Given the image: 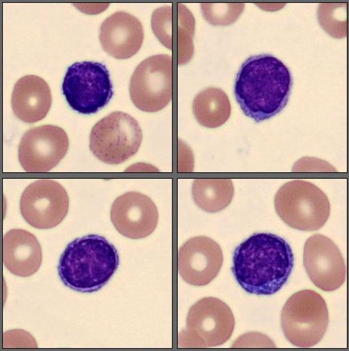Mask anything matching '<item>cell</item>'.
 Instances as JSON below:
<instances>
[{"label":"cell","mask_w":349,"mask_h":351,"mask_svg":"<svg viewBox=\"0 0 349 351\" xmlns=\"http://www.w3.org/2000/svg\"><path fill=\"white\" fill-rule=\"evenodd\" d=\"M126 172L130 173H157L159 171L155 168V167L147 165V164H136L132 165L127 169Z\"/></svg>","instance_id":"d4e9b609"},{"label":"cell","mask_w":349,"mask_h":351,"mask_svg":"<svg viewBox=\"0 0 349 351\" xmlns=\"http://www.w3.org/2000/svg\"><path fill=\"white\" fill-rule=\"evenodd\" d=\"M193 112L199 124L217 128L227 122L231 106L227 94L220 88H210L199 93L194 99Z\"/></svg>","instance_id":"d6986e66"},{"label":"cell","mask_w":349,"mask_h":351,"mask_svg":"<svg viewBox=\"0 0 349 351\" xmlns=\"http://www.w3.org/2000/svg\"><path fill=\"white\" fill-rule=\"evenodd\" d=\"M144 37L141 22L127 12H118L107 19L101 27L102 46L110 56L128 59L139 52Z\"/></svg>","instance_id":"2e32d148"},{"label":"cell","mask_w":349,"mask_h":351,"mask_svg":"<svg viewBox=\"0 0 349 351\" xmlns=\"http://www.w3.org/2000/svg\"><path fill=\"white\" fill-rule=\"evenodd\" d=\"M110 214L116 230L130 239L151 236L159 221L158 210L152 199L138 192L127 193L116 198Z\"/></svg>","instance_id":"9a60e30c"},{"label":"cell","mask_w":349,"mask_h":351,"mask_svg":"<svg viewBox=\"0 0 349 351\" xmlns=\"http://www.w3.org/2000/svg\"><path fill=\"white\" fill-rule=\"evenodd\" d=\"M205 20L213 25H229L235 23L244 8V4H215L201 5Z\"/></svg>","instance_id":"7402d4cb"},{"label":"cell","mask_w":349,"mask_h":351,"mask_svg":"<svg viewBox=\"0 0 349 351\" xmlns=\"http://www.w3.org/2000/svg\"><path fill=\"white\" fill-rule=\"evenodd\" d=\"M318 18L320 25L331 37L341 39L347 36L346 3H322Z\"/></svg>","instance_id":"44dd1931"},{"label":"cell","mask_w":349,"mask_h":351,"mask_svg":"<svg viewBox=\"0 0 349 351\" xmlns=\"http://www.w3.org/2000/svg\"><path fill=\"white\" fill-rule=\"evenodd\" d=\"M69 138L61 128L47 125L32 128L19 145V160L27 173H47L60 162L69 149Z\"/></svg>","instance_id":"8fae6325"},{"label":"cell","mask_w":349,"mask_h":351,"mask_svg":"<svg viewBox=\"0 0 349 351\" xmlns=\"http://www.w3.org/2000/svg\"><path fill=\"white\" fill-rule=\"evenodd\" d=\"M42 262L41 245L31 232L13 229L3 238V263L14 275L29 277L36 274Z\"/></svg>","instance_id":"ac0fdd59"},{"label":"cell","mask_w":349,"mask_h":351,"mask_svg":"<svg viewBox=\"0 0 349 351\" xmlns=\"http://www.w3.org/2000/svg\"><path fill=\"white\" fill-rule=\"evenodd\" d=\"M298 173H337V170L328 162L317 158H305L298 161L293 169Z\"/></svg>","instance_id":"cb8c5ba5"},{"label":"cell","mask_w":349,"mask_h":351,"mask_svg":"<svg viewBox=\"0 0 349 351\" xmlns=\"http://www.w3.org/2000/svg\"><path fill=\"white\" fill-rule=\"evenodd\" d=\"M131 101L140 110L156 112L167 107L173 96V58L158 55L141 62L129 86Z\"/></svg>","instance_id":"9c48e42d"},{"label":"cell","mask_w":349,"mask_h":351,"mask_svg":"<svg viewBox=\"0 0 349 351\" xmlns=\"http://www.w3.org/2000/svg\"><path fill=\"white\" fill-rule=\"evenodd\" d=\"M120 264L118 250L105 238L89 235L77 239L66 247L58 264V274L66 287L81 293L103 289Z\"/></svg>","instance_id":"3957f363"},{"label":"cell","mask_w":349,"mask_h":351,"mask_svg":"<svg viewBox=\"0 0 349 351\" xmlns=\"http://www.w3.org/2000/svg\"><path fill=\"white\" fill-rule=\"evenodd\" d=\"M292 77L276 58L261 55L248 58L237 73L235 95L243 112L257 123L269 120L289 102Z\"/></svg>","instance_id":"7a4b0ae2"},{"label":"cell","mask_w":349,"mask_h":351,"mask_svg":"<svg viewBox=\"0 0 349 351\" xmlns=\"http://www.w3.org/2000/svg\"><path fill=\"white\" fill-rule=\"evenodd\" d=\"M232 348H276L268 337L260 332H247L240 337Z\"/></svg>","instance_id":"603a6c76"},{"label":"cell","mask_w":349,"mask_h":351,"mask_svg":"<svg viewBox=\"0 0 349 351\" xmlns=\"http://www.w3.org/2000/svg\"><path fill=\"white\" fill-rule=\"evenodd\" d=\"M52 100L51 88L44 80L36 75H27L14 86L12 108L16 118L31 124L45 118L51 108Z\"/></svg>","instance_id":"e0dca14e"},{"label":"cell","mask_w":349,"mask_h":351,"mask_svg":"<svg viewBox=\"0 0 349 351\" xmlns=\"http://www.w3.org/2000/svg\"><path fill=\"white\" fill-rule=\"evenodd\" d=\"M274 205L282 221L302 231L322 228L331 212L326 195L313 183L301 180L282 186L275 196Z\"/></svg>","instance_id":"277c9868"},{"label":"cell","mask_w":349,"mask_h":351,"mask_svg":"<svg viewBox=\"0 0 349 351\" xmlns=\"http://www.w3.org/2000/svg\"><path fill=\"white\" fill-rule=\"evenodd\" d=\"M142 138L137 120L127 113L114 112L93 127L90 147L99 160L120 165L138 152Z\"/></svg>","instance_id":"ba28073f"},{"label":"cell","mask_w":349,"mask_h":351,"mask_svg":"<svg viewBox=\"0 0 349 351\" xmlns=\"http://www.w3.org/2000/svg\"><path fill=\"white\" fill-rule=\"evenodd\" d=\"M70 199L64 188L55 180H39L23 192L21 211L25 221L38 229H51L68 215Z\"/></svg>","instance_id":"30bf717a"},{"label":"cell","mask_w":349,"mask_h":351,"mask_svg":"<svg viewBox=\"0 0 349 351\" xmlns=\"http://www.w3.org/2000/svg\"><path fill=\"white\" fill-rule=\"evenodd\" d=\"M62 93L73 110L84 114L96 113L109 104L113 96L107 66L95 62L72 64L65 74Z\"/></svg>","instance_id":"52a82bcc"},{"label":"cell","mask_w":349,"mask_h":351,"mask_svg":"<svg viewBox=\"0 0 349 351\" xmlns=\"http://www.w3.org/2000/svg\"><path fill=\"white\" fill-rule=\"evenodd\" d=\"M235 326L234 315L227 304L218 298H203L190 309L186 328L179 334L178 346H220L230 339Z\"/></svg>","instance_id":"8992f818"},{"label":"cell","mask_w":349,"mask_h":351,"mask_svg":"<svg viewBox=\"0 0 349 351\" xmlns=\"http://www.w3.org/2000/svg\"><path fill=\"white\" fill-rule=\"evenodd\" d=\"M304 265L314 285L322 291H335L346 280V267L340 250L333 241L320 234L307 241Z\"/></svg>","instance_id":"4fadbf2b"},{"label":"cell","mask_w":349,"mask_h":351,"mask_svg":"<svg viewBox=\"0 0 349 351\" xmlns=\"http://www.w3.org/2000/svg\"><path fill=\"white\" fill-rule=\"evenodd\" d=\"M235 188L230 179H195L192 196L195 204L207 213L223 210L231 203Z\"/></svg>","instance_id":"ffe728a7"},{"label":"cell","mask_w":349,"mask_h":351,"mask_svg":"<svg viewBox=\"0 0 349 351\" xmlns=\"http://www.w3.org/2000/svg\"><path fill=\"white\" fill-rule=\"evenodd\" d=\"M294 265L292 249L285 239L260 232L236 248L232 272L247 293L272 295L285 285Z\"/></svg>","instance_id":"6da1fadb"},{"label":"cell","mask_w":349,"mask_h":351,"mask_svg":"<svg viewBox=\"0 0 349 351\" xmlns=\"http://www.w3.org/2000/svg\"><path fill=\"white\" fill-rule=\"evenodd\" d=\"M224 258L220 245L206 237L192 238L178 252V272L190 285L205 287L217 277Z\"/></svg>","instance_id":"5bb4252c"},{"label":"cell","mask_w":349,"mask_h":351,"mask_svg":"<svg viewBox=\"0 0 349 351\" xmlns=\"http://www.w3.org/2000/svg\"><path fill=\"white\" fill-rule=\"evenodd\" d=\"M152 28L159 42L176 53L179 64L191 60L194 50L195 19L185 5L173 4L155 10Z\"/></svg>","instance_id":"7c38bea8"},{"label":"cell","mask_w":349,"mask_h":351,"mask_svg":"<svg viewBox=\"0 0 349 351\" xmlns=\"http://www.w3.org/2000/svg\"><path fill=\"white\" fill-rule=\"evenodd\" d=\"M281 323L286 339L294 346L307 348L318 344L329 323L324 299L311 290L296 293L282 309Z\"/></svg>","instance_id":"5b68a950"}]
</instances>
